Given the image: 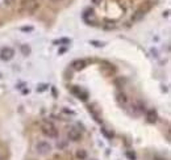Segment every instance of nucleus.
<instances>
[{
  "label": "nucleus",
  "instance_id": "nucleus-1",
  "mask_svg": "<svg viewBox=\"0 0 171 160\" xmlns=\"http://www.w3.org/2000/svg\"><path fill=\"white\" fill-rule=\"evenodd\" d=\"M40 7L38 0H23L21 2V11L25 13H33Z\"/></svg>",
  "mask_w": 171,
  "mask_h": 160
},
{
  "label": "nucleus",
  "instance_id": "nucleus-2",
  "mask_svg": "<svg viewBox=\"0 0 171 160\" xmlns=\"http://www.w3.org/2000/svg\"><path fill=\"white\" fill-rule=\"evenodd\" d=\"M41 131H42L43 135L48 137V138L55 139L57 137H58V129L52 124H43L42 127H41Z\"/></svg>",
  "mask_w": 171,
  "mask_h": 160
},
{
  "label": "nucleus",
  "instance_id": "nucleus-3",
  "mask_svg": "<svg viewBox=\"0 0 171 160\" xmlns=\"http://www.w3.org/2000/svg\"><path fill=\"white\" fill-rule=\"evenodd\" d=\"M36 150L40 155H48L50 152V150H52V146H50L48 142H45V140H41V142L36 143Z\"/></svg>",
  "mask_w": 171,
  "mask_h": 160
},
{
  "label": "nucleus",
  "instance_id": "nucleus-4",
  "mask_svg": "<svg viewBox=\"0 0 171 160\" xmlns=\"http://www.w3.org/2000/svg\"><path fill=\"white\" fill-rule=\"evenodd\" d=\"M15 56V50L12 47H3L0 50V58L4 62H8Z\"/></svg>",
  "mask_w": 171,
  "mask_h": 160
},
{
  "label": "nucleus",
  "instance_id": "nucleus-5",
  "mask_svg": "<svg viewBox=\"0 0 171 160\" xmlns=\"http://www.w3.org/2000/svg\"><path fill=\"white\" fill-rule=\"evenodd\" d=\"M67 138L70 140H73V142H78V140L82 139V133L77 129V127H71V129L67 131Z\"/></svg>",
  "mask_w": 171,
  "mask_h": 160
},
{
  "label": "nucleus",
  "instance_id": "nucleus-6",
  "mask_svg": "<svg viewBox=\"0 0 171 160\" xmlns=\"http://www.w3.org/2000/svg\"><path fill=\"white\" fill-rule=\"evenodd\" d=\"M146 119H148V122H150V124L157 122V119H158V113H157V110L149 109V110L146 112Z\"/></svg>",
  "mask_w": 171,
  "mask_h": 160
},
{
  "label": "nucleus",
  "instance_id": "nucleus-7",
  "mask_svg": "<svg viewBox=\"0 0 171 160\" xmlns=\"http://www.w3.org/2000/svg\"><path fill=\"white\" fill-rule=\"evenodd\" d=\"M116 100L121 106H125L126 104H128V97H126V95L124 92H118L116 95Z\"/></svg>",
  "mask_w": 171,
  "mask_h": 160
},
{
  "label": "nucleus",
  "instance_id": "nucleus-8",
  "mask_svg": "<svg viewBox=\"0 0 171 160\" xmlns=\"http://www.w3.org/2000/svg\"><path fill=\"white\" fill-rule=\"evenodd\" d=\"M71 66H73L74 70H77V71H80V70H83V68L86 67V62L82 61V59H78V61H74Z\"/></svg>",
  "mask_w": 171,
  "mask_h": 160
},
{
  "label": "nucleus",
  "instance_id": "nucleus-9",
  "mask_svg": "<svg viewBox=\"0 0 171 160\" xmlns=\"http://www.w3.org/2000/svg\"><path fill=\"white\" fill-rule=\"evenodd\" d=\"M88 110H90V113L92 114V117H93V119H95V121H96V122L101 124V118H100V116H99V113H98L96 110H95V109H93V108H92V106H90V108H88Z\"/></svg>",
  "mask_w": 171,
  "mask_h": 160
},
{
  "label": "nucleus",
  "instance_id": "nucleus-10",
  "mask_svg": "<svg viewBox=\"0 0 171 160\" xmlns=\"http://www.w3.org/2000/svg\"><path fill=\"white\" fill-rule=\"evenodd\" d=\"M78 160H86L87 159V151L86 150H78L77 153H75Z\"/></svg>",
  "mask_w": 171,
  "mask_h": 160
},
{
  "label": "nucleus",
  "instance_id": "nucleus-11",
  "mask_svg": "<svg viewBox=\"0 0 171 160\" xmlns=\"http://www.w3.org/2000/svg\"><path fill=\"white\" fill-rule=\"evenodd\" d=\"M20 50H21V54L25 55V56H28V55L30 54V51H32V49H30L29 45H21Z\"/></svg>",
  "mask_w": 171,
  "mask_h": 160
},
{
  "label": "nucleus",
  "instance_id": "nucleus-12",
  "mask_svg": "<svg viewBox=\"0 0 171 160\" xmlns=\"http://www.w3.org/2000/svg\"><path fill=\"white\" fill-rule=\"evenodd\" d=\"M151 5H153V4H151V2H146V3H145V4L142 5V7L140 8V11H141L142 13L145 15V13H146V12H149V11L151 9Z\"/></svg>",
  "mask_w": 171,
  "mask_h": 160
},
{
  "label": "nucleus",
  "instance_id": "nucleus-13",
  "mask_svg": "<svg viewBox=\"0 0 171 160\" xmlns=\"http://www.w3.org/2000/svg\"><path fill=\"white\" fill-rule=\"evenodd\" d=\"M143 16H145V15L142 13V12H141L140 9H138V11L136 12V13H134V16L132 17V21H140V20H141V18H142Z\"/></svg>",
  "mask_w": 171,
  "mask_h": 160
},
{
  "label": "nucleus",
  "instance_id": "nucleus-14",
  "mask_svg": "<svg viewBox=\"0 0 171 160\" xmlns=\"http://www.w3.org/2000/svg\"><path fill=\"white\" fill-rule=\"evenodd\" d=\"M54 45H68L70 43V40L68 38H61V40H55L53 41Z\"/></svg>",
  "mask_w": 171,
  "mask_h": 160
},
{
  "label": "nucleus",
  "instance_id": "nucleus-15",
  "mask_svg": "<svg viewBox=\"0 0 171 160\" xmlns=\"http://www.w3.org/2000/svg\"><path fill=\"white\" fill-rule=\"evenodd\" d=\"M88 17H93V9H90V8H88V9H86V11H84V13H83V18L87 21V20H88Z\"/></svg>",
  "mask_w": 171,
  "mask_h": 160
},
{
  "label": "nucleus",
  "instance_id": "nucleus-16",
  "mask_svg": "<svg viewBox=\"0 0 171 160\" xmlns=\"http://www.w3.org/2000/svg\"><path fill=\"white\" fill-rule=\"evenodd\" d=\"M77 96H78V99L82 100V101H86V100L88 99V93H87V92H83L82 89H80V92H79Z\"/></svg>",
  "mask_w": 171,
  "mask_h": 160
},
{
  "label": "nucleus",
  "instance_id": "nucleus-17",
  "mask_svg": "<svg viewBox=\"0 0 171 160\" xmlns=\"http://www.w3.org/2000/svg\"><path fill=\"white\" fill-rule=\"evenodd\" d=\"M49 88V85L48 84H38V87H37V92H45L46 89Z\"/></svg>",
  "mask_w": 171,
  "mask_h": 160
},
{
  "label": "nucleus",
  "instance_id": "nucleus-18",
  "mask_svg": "<svg viewBox=\"0 0 171 160\" xmlns=\"http://www.w3.org/2000/svg\"><path fill=\"white\" fill-rule=\"evenodd\" d=\"M101 133H103V135H105L108 139H112V137H113V134H112V133H109L107 129H104V127H101Z\"/></svg>",
  "mask_w": 171,
  "mask_h": 160
},
{
  "label": "nucleus",
  "instance_id": "nucleus-19",
  "mask_svg": "<svg viewBox=\"0 0 171 160\" xmlns=\"http://www.w3.org/2000/svg\"><path fill=\"white\" fill-rule=\"evenodd\" d=\"M126 158H128L129 160H136V159H137L136 153L133 152V151H126Z\"/></svg>",
  "mask_w": 171,
  "mask_h": 160
},
{
  "label": "nucleus",
  "instance_id": "nucleus-20",
  "mask_svg": "<svg viewBox=\"0 0 171 160\" xmlns=\"http://www.w3.org/2000/svg\"><path fill=\"white\" fill-rule=\"evenodd\" d=\"M90 43L93 45L95 47H103V46H104V43H103V42H99V41H91Z\"/></svg>",
  "mask_w": 171,
  "mask_h": 160
},
{
  "label": "nucleus",
  "instance_id": "nucleus-21",
  "mask_svg": "<svg viewBox=\"0 0 171 160\" xmlns=\"http://www.w3.org/2000/svg\"><path fill=\"white\" fill-rule=\"evenodd\" d=\"M71 92H73L74 95H78V93L80 92V88H78V87H74V88L71 89Z\"/></svg>",
  "mask_w": 171,
  "mask_h": 160
},
{
  "label": "nucleus",
  "instance_id": "nucleus-22",
  "mask_svg": "<svg viewBox=\"0 0 171 160\" xmlns=\"http://www.w3.org/2000/svg\"><path fill=\"white\" fill-rule=\"evenodd\" d=\"M4 3L7 5H13L16 3V0H4Z\"/></svg>",
  "mask_w": 171,
  "mask_h": 160
},
{
  "label": "nucleus",
  "instance_id": "nucleus-23",
  "mask_svg": "<svg viewBox=\"0 0 171 160\" xmlns=\"http://www.w3.org/2000/svg\"><path fill=\"white\" fill-rule=\"evenodd\" d=\"M57 146H58V148L61 150V148H65V147H66V142H58V144H57Z\"/></svg>",
  "mask_w": 171,
  "mask_h": 160
},
{
  "label": "nucleus",
  "instance_id": "nucleus-24",
  "mask_svg": "<svg viewBox=\"0 0 171 160\" xmlns=\"http://www.w3.org/2000/svg\"><path fill=\"white\" fill-rule=\"evenodd\" d=\"M21 30L23 32H32V30H33V28H32V27H24V28H21Z\"/></svg>",
  "mask_w": 171,
  "mask_h": 160
},
{
  "label": "nucleus",
  "instance_id": "nucleus-25",
  "mask_svg": "<svg viewBox=\"0 0 171 160\" xmlns=\"http://www.w3.org/2000/svg\"><path fill=\"white\" fill-rule=\"evenodd\" d=\"M63 113H67V114H71V116H74V112L73 110H68V109H66V108H63Z\"/></svg>",
  "mask_w": 171,
  "mask_h": 160
},
{
  "label": "nucleus",
  "instance_id": "nucleus-26",
  "mask_svg": "<svg viewBox=\"0 0 171 160\" xmlns=\"http://www.w3.org/2000/svg\"><path fill=\"white\" fill-rule=\"evenodd\" d=\"M91 2H92L95 5H99V4L101 3V0H91Z\"/></svg>",
  "mask_w": 171,
  "mask_h": 160
},
{
  "label": "nucleus",
  "instance_id": "nucleus-27",
  "mask_svg": "<svg viewBox=\"0 0 171 160\" xmlns=\"http://www.w3.org/2000/svg\"><path fill=\"white\" fill-rule=\"evenodd\" d=\"M66 50H67L66 47H63V49H61V50H59V55H61V54H63V53H65V51H66Z\"/></svg>",
  "mask_w": 171,
  "mask_h": 160
},
{
  "label": "nucleus",
  "instance_id": "nucleus-28",
  "mask_svg": "<svg viewBox=\"0 0 171 160\" xmlns=\"http://www.w3.org/2000/svg\"><path fill=\"white\" fill-rule=\"evenodd\" d=\"M53 3H59V2H62V0H52Z\"/></svg>",
  "mask_w": 171,
  "mask_h": 160
},
{
  "label": "nucleus",
  "instance_id": "nucleus-29",
  "mask_svg": "<svg viewBox=\"0 0 171 160\" xmlns=\"http://www.w3.org/2000/svg\"><path fill=\"white\" fill-rule=\"evenodd\" d=\"M53 95L57 96V91H55V88H53Z\"/></svg>",
  "mask_w": 171,
  "mask_h": 160
},
{
  "label": "nucleus",
  "instance_id": "nucleus-30",
  "mask_svg": "<svg viewBox=\"0 0 171 160\" xmlns=\"http://www.w3.org/2000/svg\"><path fill=\"white\" fill-rule=\"evenodd\" d=\"M157 160H161V159H157Z\"/></svg>",
  "mask_w": 171,
  "mask_h": 160
}]
</instances>
